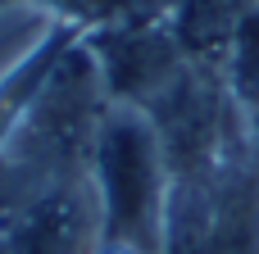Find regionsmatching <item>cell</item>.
Returning a JSON list of instances; mask_svg holds the SVG:
<instances>
[{
  "label": "cell",
  "mask_w": 259,
  "mask_h": 254,
  "mask_svg": "<svg viewBox=\"0 0 259 254\" xmlns=\"http://www.w3.org/2000/svg\"><path fill=\"white\" fill-rule=\"evenodd\" d=\"M96 205L109 241L146 245V232L159 223L164 195V141L146 114L114 109L96 127Z\"/></svg>",
  "instance_id": "obj_1"
},
{
  "label": "cell",
  "mask_w": 259,
  "mask_h": 254,
  "mask_svg": "<svg viewBox=\"0 0 259 254\" xmlns=\"http://www.w3.org/2000/svg\"><path fill=\"white\" fill-rule=\"evenodd\" d=\"M100 205L77 186H50L0 223L9 254H91Z\"/></svg>",
  "instance_id": "obj_2"
},
{
  "label": "cell",
  "mask_w": 259,
  "mask_h": 254,
  "mask_svg": "<svg viewBox=\"0 0 259 254\" xmlns=\"http://www.w3.org/2000/svg\"><path fill=\"white\" fill-rule=\"evenodd\" d=\"M255 5L246 0H178L173 14V41L191 59H228L232 41L241 32V18Z\"/></svg>",
  "instance_id": "obj_3"
},
{
  "label": "cell",
  "mask_w": 259,
  "mask_h": 254,
  "mask_svg": "<svg viewBox=\"0 0 259 254\" xmlns=\"http://www.w3.org/2000/svg\"><path fill=\"white\" fill-rule=\"evenodd\" d=\"M228 68H232V82H237L246 95H259V5L241 18V32H237V41H232Z\"/></svg>",
  "instance_id": "obj_4"
},
{
  "label": "cell",
  "mask_w": 259,
  "mask_h": 254,
  "mask_svg": "<svg viewBox=\"0 0 259 254\" xmlns=\"http://www.w3.org/2000/svg\"><path fill=\"white\" fill-rule=\"evenodd\" d=\"M209 254H259V227L250 223V214H232L219 223V236Z\"/></svg>",
  "instance_id": "obj_5"
},
{
  "label": "cell",
  "mask_w": 259,
  "mask_h": 254,
  "mask_svg": "<svg viewBox=\"0 0 259 254\" xmlns=\"http://www.w3.org/2000/svg\"><path fill=\"white\" fill-rule=\"evenodd\" d=\"M64 14H73V18H87V23H105V18H114V14H123L132 0H55Z\"/></svg>",
  "instance_id": "obj_6"
},
{
  "label": "cell",
  "mask_w": 259,
  "mask_h": 254,
  "mask_svg": "<svg viewBox=\"0 0 259 254\" xmlns=\"http://www.w3.org/2000/svg\"><path fill=\"white\" fill-rule=\"evenodd\" d=\"M0 254H9V250H5V241H0Z\"/></svg>",
  "instance_id": "obj_7"
},
{
  "label": "cell",
  "mask_w": 259,
  "mask_h": 254,
  "mask_svg": "<svg viewBox=\"0 0 259 254\" xmlns=\"http://www.w3.org/2000/svg\"><path fill=\"white\" fill-rule=\"evenodd\" d=\"M246 5H259V0H246Z\"/></svg>",
  "instance_id": "obj_8"
}]
</instances>
